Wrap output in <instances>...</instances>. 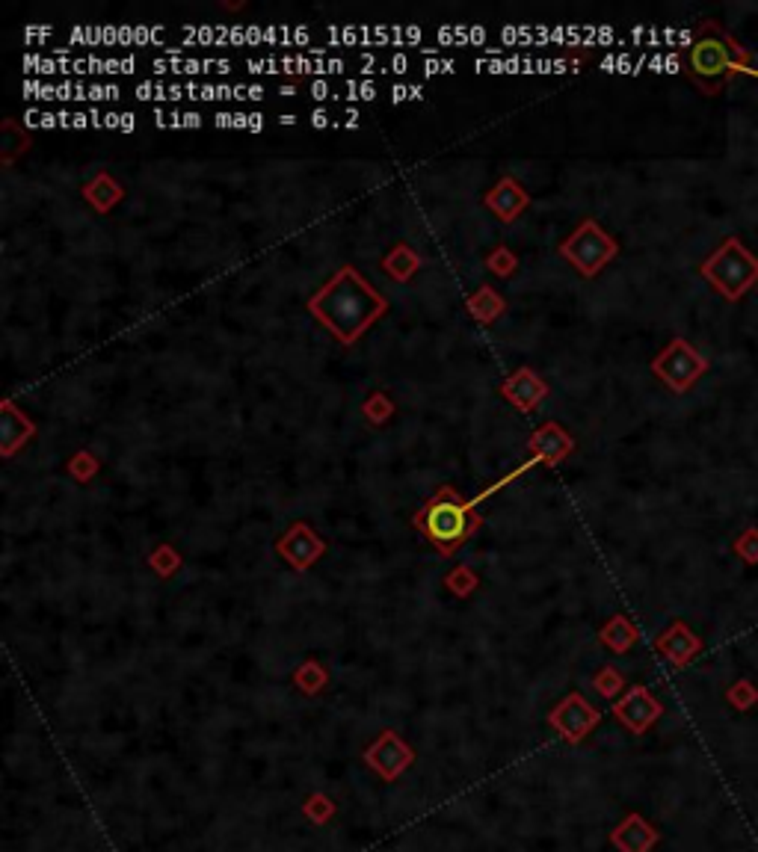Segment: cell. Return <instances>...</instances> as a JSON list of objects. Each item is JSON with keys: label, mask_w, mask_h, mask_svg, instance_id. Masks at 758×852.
Masks as SVG:
<instances>
[{"label": "cell", "mask_w": 758, "mask_h": 852, "mask_svg": "<svg viewBox=\"0 0 758 852\" xmlns=\"http://www.w3.org/2000/svg\"><path fill=\"white\" fill-rule=\"evenodd\" d=\"M468 305H471V314H474L477 320H492V317H498L501 308H504L501 296H498L495 290H489V287L477 290V296H471Z\"/></svg>", "instance_id": "obj_15"}, {"label": "cell", "mask_w": 758, "mask_h": 852, "mask_svg": "<svg viewBox=\"0 0 758 852\" xmlns=\"http://www.w3.org/2000/svg\"><path fill=\"white\" fill-rule=\"evenodd\" d=\"M89 101H110V86H101V83L89 86Z\"/></svg>", "instance_id": "obj_21"}, {"label": "cell", "mask_w": 758, "mask_h": 852, "mask_svg": "<svg viewBox=\"0 0 758 852\" xmlns=\"http://www.w3.org/2000/svg\"><path fill=\"white\" fill-rule=\"evenodd\" d=\"M279 551L294 563L297 568H305L311 566L317 557H320V551H323V545H320V539L305 527V524H297L285 539H282V545H279Z\"/></svg>", "instance_id": "obj_10"}, {"label": "cell", "mask_w": 758, "mask_h": 852, "mask_svg": "<svg viewBox=\"0 0 758 852\" xmlns=\"http://www.w3.org/2000/svg\"><path fill=\"white\" fill-rule=\"evenodd\" d=\"M406 98H412V86H394V89H391V101H394V104H400V101H406Z\"/></svg>", "instance_id": "obj_23"}, {"label": "cell", "mask_w": 758, "mask_h": 852, "mask_svg": "<svg viewBox=\"0 0 758 852\" xmlns=\"http://www.w3.org/2000/svg\"><path fill=\"white\" fill-rule=\"evenodd\" d=\"M246 95H249L252 101H261V98H264V89H261V86H249V92H246Z\"/></svg>", "instance_id": "obj_35"}, {"label": "cell", "mask_w": 758, "mask_h": 852, "mask_svg": "<svg viewBox=\"0 0 758 852\" xmlns=\"http://www.w3.org/2000/svg\"><path fill=\"white\" fill-rule=\"evenodd\" d=\"M279 122H282V125H294V122H297V116H291V113H288V116H279Z\"/></svg>", "instance_id": "obj_36"}, {"label": "cell", "mask_w": 758, "mask_h": 852, "mask_svg": "<svg viewBox=\"0 0 758 852\" xmlns=\"http://www.w3.org/2000/svg\"><path fill=\"white\" fill-rule=\"evenodd\" d=\"M249 131H252V134L264 131V116H261V113H252V116H249Z\"/></svg>", "instance_id": "obj_27"}, {"label": "cell", "mask_w": 758, "mask_h": 852, "mask_svg": "<svg viewBox=\"0 0 758 852\" xmlns=\"http://www.w3.org/2000/svg\"><path fill=\"white\" fill-rule=\"evenodd\" d=\"M137 125H134V113H122V119H119V131H125V134H131Z\"/></svg>", "instance_id": "obj_26"}, {"label": "cell", "mask_w": 758, "mask_h": 852, "mask_svg": "<svg viewBox=\"0 0 758 852\" xmlns=\"http://www.w3.org/2000/svg\"><path fill=\"white\" fill-rule=\"evenodd\" d=\"M602 637H605V642L610 645V648H616V651H625V648H628V645L634 642V628H631V625H628V622H625V619L619 616V619H613V622L607 625Z\"/></svg>", "instance_id": "obj_16"}, {"label": "cell", "mask_w": 758, "mask_h": 852, "mask_svg": "<svg viewBox=\"0 0 758 852\" xmlns=\"http://www.w3.org/2000/svg\"><path fill=\"white\" fill-rule=\"evenodd\" d=\"M528 447L536 453V459H545V465H554L572 453V438L563 432L560 424H545L533 432Z\"/></svg>", "instance_id": "obj_9"}, {"label": "cell", "mask_w": 758, "mask_h": 852, "mask_svg": "<svg viewBox=\"0 0 758 852\" xmlns=\"http://www.w3.org/2000/svg\"><path fill=\"white\" fill-rule=\"evenodd\" d=\"M368 761H371V767H377L379 773L385 776V779H394L406 764H409V749L406 746H400L397 743V737H385L382 743H377L371 752H368Z\"/></svg>", "instance_id": "obj_12"}, {"label": "cell", "mask_w": 758, "mask_h": 852, "mask_svg": "<svg viewBox=\"0 0 758 852\" xmlns=\"http://www.w3.org/2000/svg\"><path fill=\"white\" fill-rule=\"evenodd\" d=\"M465 530H468L465 506H462L459 500H454V495H451V500H448V497H439V500L430 506V512H427V533H430V539H433L442 551H454L456 545L462 542Z\"/></svg>", "instance_id": "obj_6"}, {"label": "cell", "mask_w": 758, "mask_h": 852, "mask_svg": "<svg viewBox=\"0 0 758 852\" xmlns=\"http://www.w3.org/2000/svg\"><path fill=\"white\" fill-rule=\"evenodd\" d=\"M489 267H492L495 273H513V270H516V258H513L507 249H501V252H495V255H492Z\"/></svg>", "instance_id": "obj_19"}, {"label": "cell", "mask_w": 758, "mask_h": 852, "mask_svg": "<svg viewBox=\"0 0 758 852\" xmlns=\"http://www.w3.org/2000/svg\"><path fill=\"white\" fill-rule=\"evenodd\" d=\"M86 125H92V119L86 113H75V128H86Z\"/></svg>", "instance_id": "obj_34"}, {"label": "cell", "mask_w": 758, "mask_h": 852, "mask_svg": "<svg viewBox=\"0 0 758 852\" xmlns=\"http://www.w3.org/2000/svg\"><path fill=\"white\" fill-rule=\"evenodd\" d=\"M344 71V60H326V74H341Z\"/></svg>", "instance_id": "obj_31"}, {"label": "cell", "mask_w": 758, "mask_h": 852, "mask_svg": "<svg viewBox=\"0 0 758 852\" xmlns=\"http://www.w3.org/2000/svg\"><path fill=\"white\" fill-rule=\"evenodd\" d=\"M51 33H54L51 27H27V30H24L27 39H48Z\"/></svg>", "instance_id": "obj_22"}, {"label": "cell", "mask_w": 758, "mask_h": 852, "mask_svg": "<svg viewBox=\"0 0 758 852\" xmlns=\"http://www.w3.org/2000/svg\"><path fill=\"white\" fill-rule=\"evenodd\" d=\"M385 308H388V302L353 267H341L308 302V311L326 329H332V335L341 344L359 341L362 332L377 320Z\"/></svg>", "instance_id": "obj_1"}, {"label": "cell", "mask_w": 758, "mask_h": 852, "mask_svg": "<svg viewBox=\"0 0 758 852\" xmlns=\"http://www.w3.org/2000/svg\"><path fill=\"white\" fill-rule=\"evenodd\" d=\"M137 98H140V101H166V98H169V89H166L163 83L146 80V83L137 86Z\"/></svg>", "instance_id": "obj_18"}, {"label": "cell", "mask_w": 758, "mask_h": 852, "mask_svg": "<svg viewBox=\"0 0 758 852\" xmlns=\"http://www.w3.org/2000/svg\"><path fill=\"white\" fill-rule=\"evenodd\" d=\"M134 69H137V60H134V57L122 60V74H134Z\"/></svg>", "instance_id": "obj_33"}, {"label": "cell", "mask_w": 758, "mask_h": 852, "mask_svg": "<svg viewBox=\"0 0 758 852\" xmlns=\"http://www.w3.org/2000/svg\"><path fill=\"white\" fill-rule=\"evenodd\" d=\"M199 98H202V101H214V98L220 101V95H217V86H202Z\"/></svg>", "instance_id": "obj_29"}, {"label": "cell", "mask_w": 758, "mask_h": 852, "mask_svg": "<svg viewBox=\"0 0 758 852\" xmlns=\"http://www.w3.org/2000/svg\"><path fill=\"white\" fill-rule=\"evenodd\" d=\"M329 95H332V86H329L326 80H314V83H311V98H314V101H323V98H329ZM332 98H335V95H332Z\"/></svg>", "instance_id": "obj_20"}, {"label": "cell", "mask_w": 758, "mask_h": 852, "mask_svg": "<svg viewBox=\"0 0 758 852\" xmlns=\"http://www.w3.org/2000/svg\"><path fill=\"white\" fill-rule=\"evenodd\" d=\"M747 51L735 45L717 24H705L702 36L690 45L687 51V71L693 83H699L708 95L720 92V86L747 69Z\"/></svg>", "instance_id": "obj_2"}, {"label": "cell", "mask_w": 758, "mask_h": 852, "mask_svg": "<svg viewBox=\"0 0 758 852\" xmlns=\"http://www.w3.org/2000/svg\"><path fill=\"white\" fill-rule=\"evenodd\" d=\"M661 648H664V651H667V654H670V657L682 666L684 660H687V657L699 648V639L693 637L684 625H676L667 637L661 639Z\"/></svg>", "instance_id": "obj_14"}, {"label": "cell", "mask_w": 758, "mask_h": 852, "mask_svg": "<svg viewBox=\"0 0 758 852\" xmlns=\"http://www.w3.org/2000/svg\"><path fill=\"white\" fill-rule=\"evenodd\" d=\"M388 69L394 71V74H403V71L409 69V60H406L403 54H394V57H391V66H388Z\"/></svg>", "instance_id": "obj_24"}, {"label": "cell", "mask_w": 758, "mask_h": 852, "mask_svg": "<svg viewBox=\"0 0 758 852\" xmlns=\"http://www.w3.org/2000/svg\"><path fill=\"white\" fill-rule=\"evenodd\" d=\"M735 551H738L747 563H758V530H747V533L738 539Z\"/></svg>", "instance_id": "obj_17"}, {"label": "cell", "mask_w": 758, "mask_h": 852, "mask_svg": "<svg viewBox=\"0 0 758 852\" xmlns=\"http://www.w3.org/2000/svg\"><path fill=\"white\" fill-rule=\"evenodd\" d=\"M551 722H554L566 737H581V734L596 722V713L587 708L578 696H572L569 702H563L560 708L554 710Z\"/></svg>", "instance_id": "obj_11"}, {"label": "cell", "mask_w": 758, "mask_h": 852, "mask_svg": "<svg viewBox=\"0 0 758 852\" xmlns=\"http://www.w3.org/2000/svg\"><path fill=\"white\" fill-rule=\"evenodd\" d=\"M652 370L658 379H664L667 388H673L676 394L690 391L708 370V358L693 350L684 338L670 341V347L652 361Z\"/></svg>", "instance_id": "obj_5"}, {"label": "cell", "mask_w": 758, "mask_h": 852, "mask_svg": "<svg viewBox=\"0 0 758 852\" xmlns=\"http://www.w3.org/2000/svg\"><path fill=\"white\" fill-rule=\"evenodd\" d=\"M60 125V116L54 113H42V128H57Z\"/></svg>", "instance_id": "obj_30"}, {"label": "cell", "mask_w": 758, "mask_h": 852, "mask_svg": "<svg viewBox=\"0 0 758 852\" xmlns=\"http://www.w3.org/2000/svg\"><path fill=\"white\" fill-rule=\"evenodd\" d=\"M311 125H314V128H326V125H329V113H326V110H314V113H311Z\"/></svg>", "instance_id": "obj_25"}, {"label": "cell", "mask_w": 758, "mask_h": 852, "mask_svg": "<svg viewBox=\"0 0 758 852\" xmlns=\"http://www.w3.org/2000/svg\"><path fill=\"white\" fill-rule=\"evenodd\" d=\"M181 119H184V128H199V125H202V116H199V113H184Z\"/></svg>", "instance_id": "obj_28"}, {"label": "cell", "mask_w": 758, "mask_h": 852, "mask_svg": "<svg viewBox=\"0 0 758 852\" xmlns=\"http://www.w3.org/2000/svg\"><path fill=\"white\" fill-rule=\"evenodd\" d=\"M504 397L516 406V409H522V412H533L536 406H539V400L548 394V385L533 373L531 367H522V370H516L507 382H504Z\"/></svg>", "instance_id": "obj_7"}, {"label": "cell", "mask_w": 758, "mask_h": 852, "mask_svg": "<svg viewBox=\"0 0 758 852\" xmlns=\"http://www.w3.org/2000/svg\"><path fill=\"white\" fill-rule=\"evenodd\" d=\"M486 208L495 213L501 222H513L519 213L528 208V193L513 178H504L495 190H489Z\"/></svg>", "instance_id": "obj_8"}, {"label": "cell", "mask_w": 758, "mask_h": 852, "mask_svg": "<svg viewBox=\"0 0 758 852\" xmlns=\"http://www.w3.org/2000/svg\"><path fill=\"white\" fill-rule=\"evenodd\" d=\"M560 252H563V258L572 261V267H575L581 276H596V273H602V267H607V264L616 258L619 246H616V240H613L607 231L599 228V222L587 219V222L560 246Z\"/></svg>", "instance_id": "obj_4"}, {"label": "cell", "mask_w": 758, "mask_h": 852, "mask_svg": "<svg viewBox=\"0 0 758 852\" xmlns=\"http://www.w3.org/2000/svg\"><path fill=\"white\" fill-rule=\"evenodd\" d=\"M119 119H122L119 113H107L104 116V128H119Z\"/></svg>", "instance_id": "obj_32"}, {"label": "cell", "mask_w": 758, "mask_h": 852, "mask_svg": "<svg viewBox=\"0 0 758 852\" xmlns=\"http://www.w3.org/2000/svg\"><path fill=\"white\" fill-rule=\"evenodd\" d=\"M702 276L708 284L729 302H738L758 279V261L756 255L738 240L729 237L705 264H702Z\"/></svg>", "instance_id": "obj_3"}, {"label": "cell", "mask_w": 758, "mask_h": 852, "mask_svg": "<svg viewBox=\"0 0 758 852\" xmlns=\"http://www.w3.org/2000/svg\"><path fill=\"white\" fill-rule=\"evenodd\" d=\"M619 716L634 728V731H643L646 722H652L658 716V705L646 696V690H631L628 699L619 705Z\"/></svg>", "instance_id": "obj_13"}]
</instances>
